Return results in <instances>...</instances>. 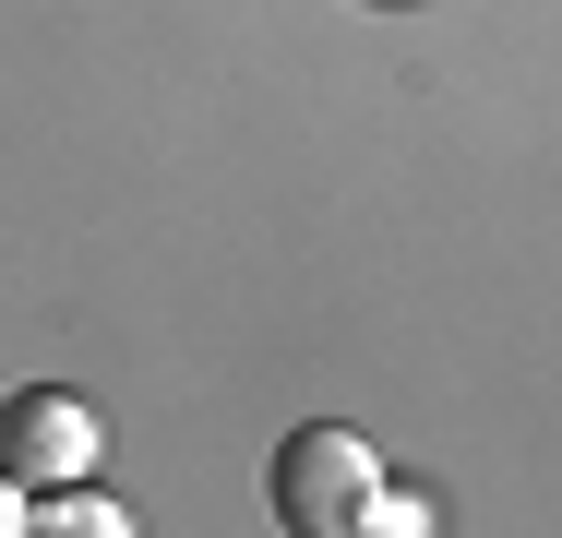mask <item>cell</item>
I'll list each match as a JSON object with an SVG mask.
<instances>
[{
  "label": "cell",
  "mask_w": 562,
  "mask_h": 538,
  "mask_svg": "<svg viewBox=\"0 0 562 538\" xmlns=\"http://www.w3.org/2000/svg\"><path fill=\"white\" fill-rule=\"evenodd\" d=\"M276 515L300 538H371V515H383V455L359 442V430L312 419L276 442Z\"/></svg>",
  "instance_id": "1"
},
{
  "label": "cell",
  "mask_w": 562,
  "mask_h": 538,
  "mask_svg": "<svg viewBox=\"0 0 562 538\" xmlns=\"http://www.w3.org/2000/svg\"><path fill=\"white\" fill-rule=\"evenodd\" d=\"M0 479H12L24 503L97 479V407L60 395V383H12V407H0Z\"/></svg>",
  "instance_id": "2"
},
{
  "label": "cell",
  "mask_w": 562,
  "mask_h": 538,
  "mask_svg": "<svg viewBox=\"0 0 562 538\" xmlns=\"http://www.w3.org/2000/svg\"><path fill=\"white\" fill-rule=\"evenodd\" d=\"M24 538H132V515H120V503H97V491L72 479V491H36Z\"/></svg>",
  "instance_id": "3"
},
{
  "label": "cell",
  "mask_w": 562,
  "mask_h": 538,
  "mask_svg": "<svg viewBox=\"0 0 562 538\" xmlns=\"http://www.w3.org/2000/svg\"><path fill=\"white\" fill-rule=\"evenodd\" d=\"M0 538H24V491L12 479H0Z\"/></svg>",
  "instance_id": "4"
}]
</instances>
